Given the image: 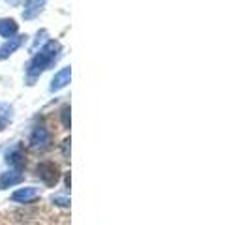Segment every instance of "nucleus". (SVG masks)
Instances as JSON below:
<instances>
[{
	"mask_svg": "<svg viewBox=\"0 0 250 225\" xmlns=\"http://www.w3.org/2000/svg\"><path fill=\"white\" fill-rule=\"evenodd\" d=\"M68 74H70V72H68V70H64L62 74L59 75V79H57V85H53V88H59V87H62V81H64V79H66V77H68Z\"/></svg>",
	"mask_w": 250,
	"mask_h": 225,
	"instance_id": "f257e3e1",
	"label": "nucleus"
}]
</instances>
